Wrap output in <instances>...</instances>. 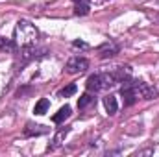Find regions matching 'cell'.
<instances>
[{"label": "cell", "instance_id": "277c9868", "mask_svg": "<svg viewBox=\"0 0 159 157\" xmlns=\"http://www.w3.org/2000/svg\"><path fill=\"white\" fill-rule=\"evenodd\" d=\"M122 83H124V87L120 89V94H122V98H124V105H133L135 100H137L133 83H129V81H122Z\"/></svg>", "mask_w": 159, "mask_h": 157}, {"label": "cell", "instance_id": "7c38bea8", "mask_svg": "<svg viewBox=\"0 0 159 157\" xmlns=\"http://www.w3.org/2000/svg\"><path fill=\"white\" fill-rule=\"evenodd\" d=\"M93 102H94V98H93L89 92H85V94H81V96L78 98V107L80 109H85V107H89Z\"/></svg>", "mask_w": 159, "mask_h": 157}, {"label": "cell", "instance_id": "5bb4252c", "mask_svg": "<svg viewBox=\"0 0 159 157\" xmlns=\"http://www.w3.org/2000/svg\"><path fill=\"white\" fill-rule=\"evenodd\" d=\"M13 48H15V41L6 39V37H0V50H7V52H11Z\"/></svg>", "mask_w": 159, "mask_h": 157}, {"label": "cell", "instance_id": "30bf717a", "mask_svg": "<svg viewBox=\"0 0 159 157\" xmlns=\"http://www.w3.org/2000/svg\"><path fill=\"white\" fill-rule=\"evenodd\" d=\"M69 117H70V107H69V105H65V107H61V109L52 117V120H54L56 124H61L65 118H69Z\"/></svg>", "mask_w": 159, "mask_h": 157}, {"label": "cell", "instance_id": "e0dca14e", "mask_svg": "<svg viewBox=\"0 0 159 157\" xmlns=\"http://www.w3.org/2000/svg\"><path fill=\"white\" fill-rule=\"evenodd\" d=\"M72 44H74V46H80V48H87V44H85L83 41H74Z\"/></svg>", "mask_w": 159, "mask_h": 157}, {"label": "cell", "instance_id": "52a82bcc", "mask_svg": "<svg viewBox=\"0 0 159 157\" xmlns=\"http://www.w3.org/2000/svg\"><path fill=\"white\" fill-rule=\"evenodd\" d=\"M98 52H100V57H113V56H117L119 54V44H115V43H106V44H102L100 48H98Z\"/></svg>", "mask_w": 159, "mask_h": 157}, {"label": "cell", "instance_id": "ac0fdd59", "mask_svg": "<svg viewBox=\"0 0 159 157\" xmlns=\"http://www.w3.org/2000/svg\"><path fill=\"white\" fill-rule=\"evenodd\" d=\"M74 4H80V2H87V0H72Z\"/></svg>", "mask_w": 159, "mask_h": 157}, {"label": "cell", "instance_id": "5b68a950", "mask_svg": "<svg viewBox=\"0 0 159 157\" xmlns=\"http://www.w3.org/2000/svg\"><path fill=\"white\" fill-rule=\"evenodd\" d=\"M44 50H39L35 44H30V46H20V59L22 61H30V59H35L39 57Z\"/></svg>", "mask_w": 159, "mask_h": 157}, {"label": "cell", "instance_id": "8fae6325", "mask_svg": "<svg viewBox=\"0 0 159 157\" xmlns=\"http://www.w3.org/2000/svg\"><path fill=\"white\" fill-rule=\"evenodd\" d=\"M48 107H50V102H48L46 98H41L39 102L35 104V107H34V113H35V115H44V113L48 111Z\"/></svg>", "mask_w": 159, "mask_h": 157}, {"label": "cell", "instance_id": "3957f363", "mask_svg": "<svg viewBox=\"0 0 159 157\" xmlns=\"http://www.w3.org/2000/svg\"><path fill=\"white\" fill-rule=\"evenodd\" d=\"M87 69H89V61L85 57H80V56L69 59V63H67V72L69 74H81Z\"/></svg>", "mask_w": 159, "mask_h": 157}, {"label": "cell", "instance_id": "6da1fadb", "mask_svg": "<svg viewBox=\"0 0 159 157\" xmlns=\"http://www.w3.org/2000/svg\"><path fill=\"white\" fill-rule=\"evenodd\" d=\"M39 37V32L34 24H30L28 20H19L15 26V43L20 46H30L35 44Z\"/></svg>", "mask_w": 159, "mask_h": 157}, {"label": "cell", "instance_id": "2e32d148", "mask_svg": "<svg viewBox=\"0 0 159 157\" xmlns=\"http://www.w3.org/2000/svg\"><path fill=\"white\" fill-rule=\"evenodd\" d=\"M67 133H69V129H67V128H65V129H61V131H59V133H57V135H56V139H54V148H56V146H59V144H61V141H63V139H65V137H67Z\"/></svg>", "mask_w": 159, "mask_h": 157}, {"label": "cell", "instance_id": "4fadbf2b", "mask_svg": "<svg viewBox=\"0 0 159 157\" xmlns=\"http://www.w3.org/2000/svg\"><path fill=\"white\" fill-rule=\"evenodd\" d=\"M74 92H76V85H74V83H70V85H67V87H63V89L59 91V96L69 98V96H72Z\"/></svg>", "mask_w": 159, "mask_h": 157}, {"label": "cell", "instance_id": "9a60e30c", "mask_svg": "<svg viewBox=\"0 0 159 157\" xmlns=\"http://www.w3.org/2000/svg\"><path fill=\"white\" fill-rule=\"evenodd\" d=\"M74 13H76V15H89V4H87V2H80V4H76Z\"/></svg>", "mask_w": 159, "mask_h": 157}, {"label": "cell", "instance_id": "8992f818", "mask_svg": "<svg viewBox=\"0 0 159 157\" xmlns=\"http://www.w3.org/2000/svg\"><path fill=\"white\" fill-rule=\"evenodd\" d=\"M85 87H87V92H98V91H102V89H104V85H102V76H100V74L89 76Z\"/></svg>", "mask_w": 159, "mask_h": 157}, {"label": "cell", "instance_id": "9c48e42d", "mask_svg": "<svg viewBox=\"0 0 159 157\" xmlns=\"http://www.w3.org/2000/svg\"><path fill=\"white\" fill-rule=\"evenodd\" d=\"M43 133H46V129H44V126H34V124H28L26 128H24V135L26 137H34V135H43Z\"/></svg>", "mask_w": 159, "mask_h": 157}, {"label": "cell", "instance_id": "ba28073f", "mask_svg": "<svg viewBox=\"0 0 159 157\" xmlns=\"http://www.w3.org/2000/svg\"><path fill=\"white\" fill-rule=\"evenodd\" d=\"M104 107H106V111L109 113V115H115L117 113V109H119V104H117V98L115 96H106L104 98Z\"/></svg>", "mask_w": 159, "mask_h": 157}, {"label": "cell", "instance_id": "7a4b0ae2", "mask_svg": "<svg viewBox=\"0 0 159 157\" xmlns=\"http://www.w3.org/2000/svg\"><path fill=\"white\" fill-rule=\"evenodd\" d=\"M133 89H135V94L137 98H143V100H154L159 96V91L156 87L144 83V81H133Z\"/></svg>", "mask_w": 159, "mask_h": 157}]
</instances>
